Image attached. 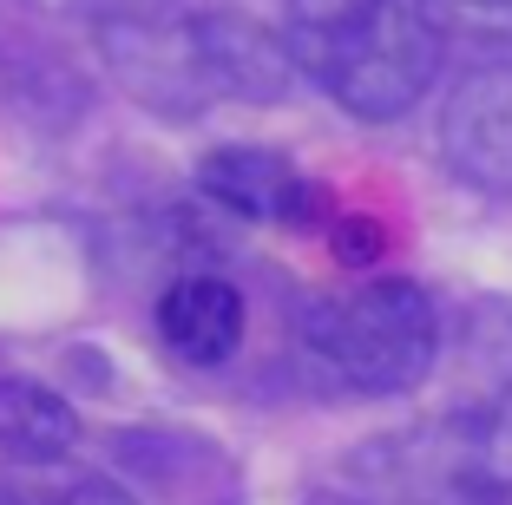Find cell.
<instances>
[{
    "label": "cell",
    "instance_id": "obj_12",
    "mask_svg": "<svg viewBox=\"0 0 512 505\" xmlns=\"http://www.w3.org/2000/svg\"><path fill=\"white\" fill-rule=\"evenodd\" d=\"M0 505H20V499H7V492H0Z\"/></svg>",
    "mask_w": 512,
    "mask_h": 505
},
{
    "label": "cell",
    "instance_id": "obj_2",
    "mask_svg": "<svg viewBox=\"0 0 512 505\" xmlns=\"http://www.w3.org/2000/svg\"><path fill=\"white\" fill-rule=\"evenodd\" d=\"M106 53L151 112H197L211 99H283L289 46L237 14H125L106 20Z\"/></svg>",
    "mask_w": 512,
    "mask_h": 505
},
{
    "label": "cell",
    "instance_id": "obj_7",
    "mask_svg": "<svg viewBox=\"0 0 512 505\" xmlns=\"http://www.w3.org/2000/svg\"><path fill=\"white\" fill-rule=\"evenodd\" d=\"M79 446V414L33 374H0V460L53 466Z\"/></svg>",
    "mask_w": 512,
    "mask_h": 505
},
{
    "label": "cell",
    "instance_id": "obj_4",
    "mask_svg": "<svg viewBox=\"0 0 512 505\" xmlns=\"http://www.w3.org/2000/svg\"><path fill=\"white\" fill-rule=\"evenodd\" d=\"M440 158L460 184L512 197V60L473 66L440 105Z\"/></svg>",
    "mask_w": 512,
    "mask_h": 505
},
{
    "label": "cell",
    "instance_id": "obj_11",
    "mask_svg": "<svg viewBox=\"0 0 512 505\" xmlns=\"http://www.w3.org/2000/svg\"><path fill=\"white\" fill-rule=\"evenodd\" d=\"M302 505H355V499H342V492H309Z\"/></svg>",
    "mask_w": 512,
    "mask_h": 505
},
{
    "label": "cell",
    "instance_id": "obj_6",
    "mask_svg": "<svg viewBox=\"0 0 512 505\" xmlns=\"http://www.w3.org/2000/svg\"><path fill=\"white\" fill-rule=\"evenodd\" d=\"M158 335L184 368H224L243 348V296L237 283L211 276V269H191L158 296Z\"/></svg>",
    "mask_w": 512,
    "mask_h": 505
},
{
    "label": "cell",
    "instance_id": "obj_1",
    "mask_svg": "<svg viewBox=\"0 0 512 505\" xmlns=\"http://www.w3.org/2000/svg\"><path fill=\"white\" fill-rule=\"evenodd\" d=\"M447 0H283V46L348 119H401L447 60Z\"/></svg>",
    "mask_w": 512,
    "mask_h": 505
},
{
    "label": "cell",
    "instance_id": "obj_10",
    "mask_svg": "<svg viewBox=\"0 0 512 505\" xmlns=\"http://www.w3.org/2000/svg\"><path fill=\"white\" fill-rule=\"evenodd\" d=\"M447 14H512V0H447Z\"/></svg>",
    "mask_w": 512,
    "mask_h": 505
},
{
    "label": "cell",
    "instance_id": "obj_8",
    "mask_svg": "<svg viewBox=\"0 0 512 505\" xmlns=\"http://www.w3.org/2000/svg\"><path fill=\"white\" fill-rule=\"evenodd\" d=\"M480 473L493 479V486H512V394L486 414V427H480Z\"/></svg>",
    "mask_w": 512,
    "mask_h": 505
},
{
    "label": "cell",
    "instance_id": "obj_3",
    "mask_svg": "<svg viewBox=\"0 0 512 505\" xmlns=\"http://www.w3.org/2000/svg\"><path fill=\"white\" fill-rule=\"evenodd\" d=\"M302 342L355 394H407L440 355L434 296L407 276H375L302 315Z\"/></svg>",
    "mask_w": 512,
    "mask_h": 505
},
{
    "label": "cell",
    "instance_id": "obj_5",
    "mask_svg": "<svg viewBox=\"0 0 512 505\" xmlns=\"http://www.w3.org/2000/svg\"><path fill=\"white\" fill-rule=\"evenodd\" d=\"M197 191L243 223H316L322 191L270 145H224L197 164Z\"/></svg>",
    "mask_w": 512,
    "mask_h": 505
},
{
    "label": "cell",
    "instance_id": "obj_9",
    "mask_svg": "<svg viewBox=\"0 0 512 505\" xmlns=\"http://www.w3.org/2000/svg\"><path fill=\"white\" fill-rule=\"evenodd\" d=\"M53 505H132V499H125L112 479H79V486H66Z\"/></svg>",
    "mask_w": 512,
    "mask_h": 505
}]
</instances>
